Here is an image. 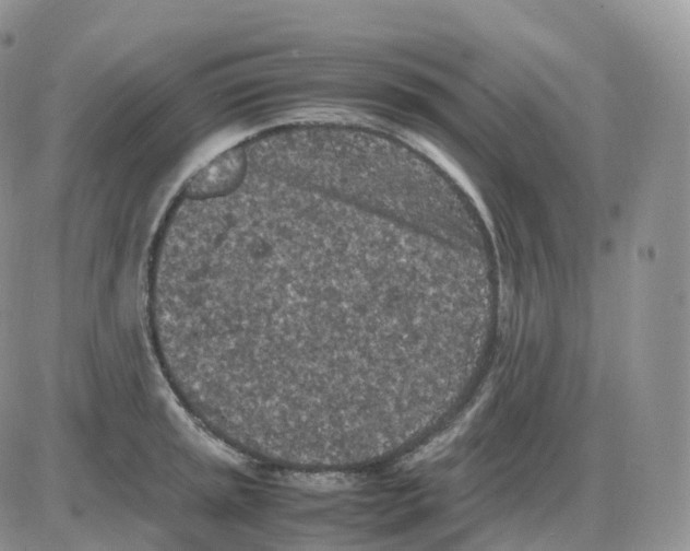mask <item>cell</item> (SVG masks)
<instances>
[{
	"label": "cell",
	"mask_w": 690,
	"mask_h": 551,
	"mask_svg": "<svg viewBox=\"0 0 690 551\" xmlns=\"http://www.w3.org/2000/svg\"><path fill=\"white\" fill-rule=\"evenodd\" d=\"M246 160L241 146L223 152L192 175L183 188V197L202 199L226 194L241 179Z\"/></svg>",
	"instance_id": "obj_1"
}]
</instances>
